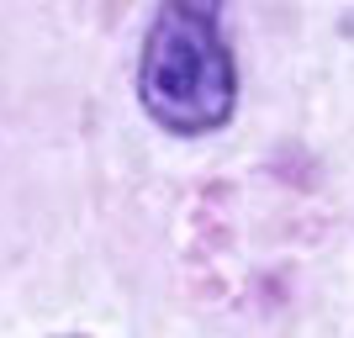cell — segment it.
Returning a JSON list of instances; mask_svg holds the SVG:
<instances>
[{"label":"cell","mask_w":354,"mask_h":338,"mask_svg":"<svg viewBox=\"0 0 354 338\" xmlns=\"http://www.w3.org/2000/svg\"><path fill=\"white\" fill-rule=\"evenodd\" d=\"M64 338H85V333H64Z\"/></svg>","instance_id":"2"},{"label":"cell","mask_w":354,"mask_h":338,"mask_svg":"<svg viewBox=\"0 0 354 338\" xmlns=\"http://www.w3.org/2000/svg\"><path fill=\"white\" fill-rule=\"evenodd\" d=\"M227 0H159L143 37L138 101L164 133L207 138L227 127L238 106V64L222 37Z\"/></svg>","instance_id":"1"}]
</instances>
